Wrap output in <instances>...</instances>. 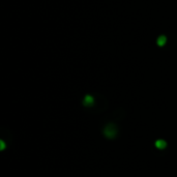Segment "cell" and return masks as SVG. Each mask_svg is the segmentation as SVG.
Instances as JSON below:
<instances>
[{
  "label": "cell",
  "instance_id": "6da1fadb",
  "mask_svg": "<svg viewBox=\"0 0 177 177\" xmlns=\"http://www.w3.org/2000/svg\"><path fill=\"white\" fill-rule=\"evenodd\" d=\"M104 135L108 139L115 138L116 135H117V128L113 123H109L108 125H106L105 130H104Z\"/></svg>",
  "mask_w": 177,
  "mask_h": 177
},
{
  "label": "cell",
  "instance_id": "7a4b0ae2",
  "mask_svg": "<svg viewBox=\"0 0 177 177\" xmlns=\"http://www.w3.org/2000/svg\"><path fill=\"white\" fill-rule=\"evenodd\" d=\"M93 104H94V98H93L92 95L90 94L85 95L84 100H83V105L85 107H91V106H93Z\"/></svg>",
  "mask_w": 177,
  "mask_h": 177
},
{
  "label": "cell",
  "instance_id": "3957f363",
  "mask_svg": "<svg viewBox=\"0 0 177 177\" xmlns=\"http://www.w3.org/2000/svg\"><path fill=\"white\" fill-rule=\"evenodd\" d=\"M156 44H158V46H160V47H164L167 44V36H165V35H161V36H158V39H156Z\"/></svg>",
  "mask_w": 177,
  "mask_h": 177
},
{
  "label": "cell",
  "instance_id": "277c9868",
  "mask_svg": "<svg viewBox=\"0 0 177 177\" xmlns=\"http://www.w3.org/2000/svg\"><path fill=\"white\" fill-rule=\"evenodd\" d=\"M155 147L158 149H164L167 147V142L164 140H158L155 141Z\"/></svg>",
  "mask_w": 177,
  "mask_h": 177
},
{
  "label": "cell",
  "instance_id": "5b68a950",
  "mask_svg": "<svg viewBox=\"0 0 177 177\" xmlns=\"http://www.w3.org/2000/svg\"><path fill=\"white\" fill-rule=\"evenodd\" d=\"M3 148H4V143L1 141V149H3Z\"/></svg>",
  "mask_w": 177,
  "mask_h": 177
}]
</instances>
